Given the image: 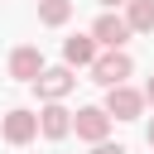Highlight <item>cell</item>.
<instances>
[{
    "mask_svg": "<svg viewBox=\"0 0 154 154\" xmlns=\"http://www.w3.org/2000/svg\"><path fill=\"white\" fill-rule=\"evenodd\" d=\"M38 72H43V53H38L34 43H19V48L10 53V77H14V82H34Z\"/></svg>",
    "mask_w": 154,
    "mask_h": 154,
    "instance_id": "ba28073f",
    "label": "cell"
},
{
    "mask_svg": "<svg viewBox=\"0 0 154 154\" xmlns=\"http://www.w3.org/2000/svg\"><path fill=\"white\" fill-rule=\"evenodd\" d=\"M91 38H96V48H125V38H130V24H125V14H96V24H91Z\"/></svg>",
    "mask_w": 154,
    "mask_h": 154,
    "instance_id": "8992f818",
    "label": "cell"
},
{
    "mask_svg": "<svg viewBox=\"0 0 154 154\" xmlns=\"http://www.w3.org/2000/svg\"><path fill=\"white\" fill-rule=\"evenodd\" d=\"M72 130H77V140L96 144V140L111 135V116H106L101 106H82V111H72Z\"/></svg>",
    "mask_w": 154,
    "mask_h": 154,
    "instance_id": "5b68a950",
    "label": "cell"
},
{
    "mask_svg": "<svg viewBox=\"0 0 154 154\" xmlns=\"http://www.w3.org/2000/svg\"><path fill=\"white\" fill-rule=\"evenodd\" d=\"M144 140H149V149H154V116H149V125H144Z\"/></svg>",
    "mask_w": 154,
    "mask_h": 154,
    "instance_id": "5bb4252c",
    "label": "cell"
},
{
    "mask_svg": "<svg viewBox=\"0 0 154 154\" xmlns=\"http://www.w3.org/2000/svg\"><path fill=\"white\" fill-rule=\"evenodd\" d=\"M0 135H5L10 144H29V140H38V111H24V106L5 111V120H0Z\"/></svg>",
    "mask_w": 154,
    "mask_h": 154,
    "instance_id": "277c9868",
    "label": "cell"
},
{
    "mask_svg": "<svg viewBox=\"0 0 154 154\" xmlns=\"http://www.w3.org/2000/svg\"><path fill=\"white\" fill-rule=\"evenodd\" d=\"M38 135H43V140H67V135H72V111H67L63 101H43V111H38Z\"/></svg>",
    "mask_w": 154,
    "mask_h": 154,
    "instance_id": "52a82bcc",
    "label": "cell"
},
{
    "mask_svg": "<svg viewBox=\"0 0 154 154\" xmlns=\"http://www.w3.org/2000/svg\"><path fill=\"white\" fill-rule=\"evenodd\" d=\"M91 154H125V144H111V140H96V149Z\"/></svg>",
    "mask_w": 154,
    "mask_h": 154,
    "instance_id": "7c38bea8",
    "label": "cell"
},
{
    "mask_svg": "<svg viewBox=\"0 0 154 154\" xmlns=\"http://www.w3.org/2000/svg\"><path fill=\"white\" fill-rule=\"evenodd\" d=\"M130 72H135V63H130L125 48H106V53L91 58V82H101V87H116V82H125Z\"/></svg>",
    "mask_w": 154,
    "mask_h": 154,
    "instance_id": "7a4b0ae2",
    "label": "cell"
},
{
    "mask_svg": "<svg viewBox=\"0 0 154 154\" xmlns=\"http://www.w3.org/2000/svg\"><path fill=\"white\" fill-rule=\"evenodd\" d=\"M101 5H106V10H116V5H125V0H101Z\"/></svg>",
    "mask_w": 154,
    "mask_h": 154,
    "instance_id": "9a60e30c",
    "label": "cell"
},
{
    "mask_svg": "<svg viewBox=\"0 0 154 154\" xmlns=\"http://www.w3.org/2000/svg\"><path fill=\"white\" fill-rule=\"evenodd\" d=\"M72 87H77V77H72V67H67V63H63V67H43V72L34 77V91H38V101H63Z\"/></svg>",
    "mask_w": 154,
    "mask_h": 154,
    "instance_id": "3957f363",
    "label": "cell"
},
{
    "mask_svg": "<svg viewBox=\"0 0 154 154\" xmlns=\"http://www.w3.org/2000/svg\"><path fill=\"white\" fill-rule=\"evenodd\" d=\"M67 19H72V0H38V24L58 29V24H67Z\"/></svg>",
    "mask_w": 154,
    "mask_h": 154,
    "instance_id": "8fae6325",
    "label": "cell"
},
{
    "mask_svg": "<svg viewBox=\"0 0 154 154\" xmlns=\"http://www.w3.org/2000/svg\"><path fill=\"white\" fill-rule=\"evenodd\" d=\"M111 120H140L144 116V91H135L130 82H116L106 87V106H101Z\"/></svg>",
    "mask_w": 154,
    "mask_h": 154,
    "instance_id": "6da1fadb",
    "label": "cell"
},
{
    "mask_svg": "<svg viewBox=\"0 0 154 154\" xmlns=\"http://www.w3.org/2000/svg\"><path fill=\"white\" fill-rule=\"evenodd\" d=\"M125 24L130 34H154V0H125Z\"/></svg>",
    "mask_w": 154,
    "mask_h": 154,
    "instance_id": "30bf717a",
    "label": "cell"
},
{
    "mask_svg": "<svg viewBox=\"0 0 154 154\" xmlns=\"http://www.w3.org/2000/svg\"><path fill=\"white\" fill-rule=\"evenodd\" d=\"M101 48H96V38L91 34H77V38H67L63 43V63L67 67H91V58H96Z\"/></svg>",
    "mask_w": 154,
    "mask_h": 154,
    "instance_id": "9c48e42d",
    "label": "cell"
},
{
    "mask_svg": "<svg viewBox=\"0 0 154 154\" xmlns=\"http://www.w3.org/2000/svg\"><path fill=\"white\" fill-rule=\"evenodd\" d=\"M144 106H154V77L144 82Z\"/></svg>",
    "mask_w": 154,
    "mask_h": 154,
    "instance_id": "4fadbf2b",
    "label": "cell"
}]
</instances>
